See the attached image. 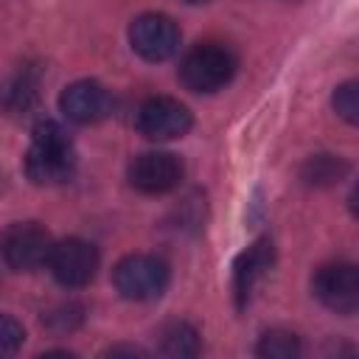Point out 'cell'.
I'll use <instances>...</instances> for the list:
<instances>
[{
	"mask_svg": "<svg viewBox=\"0 0 359 359\" xmlns=\"http://www.w3.org/2000/svg\"><path fill=\"white\" fill-rule=\"evenodd\" d=\"M76 171V151L67 129L56 121H42L34 129L25 154V174L34 185H62Z\"/></svg>",
	"mask_w": 359,
	"mask_h": 359,
	"instance_id": "cell-1",
	"label": "cell"
},
{
	"mask_svg": "<svg viewBox=\"0 0 359 359\" xmlns=\"http://www.w3.org/2000/svg\"><path fill=\"white\" fill-rule=\"evenodd\" d=\"M236 53L222 42H202L191 48L180 65V81L191 93H216L236 76Z\"/></svg>",
	"mask_w": 359,
	"mask_h": 359,
	"instance_id": "cell-2",
	"label": "cell"
},
{
	"mask_svg": "<svg viewBox=\"0 0 359 359\" xmlns=\"http://www.w3.org/2000/svg\"><path fill=\"white\" fill-rule=\"evenodd\" d=\"M168 264L157 255H126L115 264L112 269V283L121 297L126 300H154L165 292L168 286Z\"/></svg>",
	"mask_w": 359,
	"mask_h": 359,
	"instance_id": "cell-3",
	"label": "cell"
},
{
	"mask_svg": "<svg viewBox=\"0 0 359 359\" xmlns=\"http://www.w3.org/2000/svg\"><path fill=\"white\" fill-rule=\"evenodd\" d=\"M50 250V233L36 222H14L0 233V258L14 272H34L45 266Z\"/></svg>",
	"mask_w": 359,
	"mask_h": 359,
	"instance_id": "cell-4",
	"label": "cell"
},
{
	"mask_svg": "<svg viewBox=\"0 0 359 359\" xmlns=\"http://www.w3.org/2000/svg\"><path fill=\"white\" fill-rule=\"evenodd\" d=\"M129 42H132V50L146 62H165L180 50V28L171 17L149 11L132 20Z\"/></svg>",
	"mask_w": 359,
	"mask_h": 359,
	"instance_id": "cell-5",
	"label": "cell"
},
{
	"mask_svg": "<svg viewBox=\"0 0 359 359\" xmlns=\"http://www.w3.org/2000/svg\"><path fill=\"white\" fill-rule=\"evenodd\" d=\"M137 132L146 137V140H177L182 137L194 118L188 112L185 104H180L177 98H168V95H154V98H146L137 109Z\"/></svg>",
	"mask_w": 359,
	"mask_h": 359,
	"instance_id": "cell-6",
	"label": "cell"
},
{
	"mask_svg": "<svg viewBox=\"0 0 359 359\" xmlns=\"http://www.w3.org/2000/svg\"><path fill=\"white\" fill-rule=\"evenodd\" d=\"M314 297L337 311V314H353L359 309V272L353 264H325L314 272L311 280Z\"/></svg>",
	"mask_w": 359,
	"mask_h": 359,
	"instance_id": "cell-7",
	"label": "cell"
},
{
	"mask_svg": "<svg viewBox=\"0 0 359 359\" xmlns=\"http://www.w3.org/2000/svg\"><path fill=\"white\" fill-rule=\"evenodd\" d=\"M48 266L62 286L79 289L95 278L98 250L84 238H65V241L53 244V250L48 255Z\"/></svg>",
	"mask_w": 359,
	"mask_h": 359,
	"instance_id": "cell-8",
	"label": "cell"
},
{
	"mask_svg": "<svg viewBox=\"0 0 359 359\" xmlns=\"http://www.w3.org/2000/svg\"><path fill=\"white\" fill-rule=\"evenodd\" d=\"M129 185L140 194H165L180 185L182 163L171 151H143L129 163Z\"/></svg>",
	"mask_w": 359,
	"mask_h": 359,
	"instance_id": "cell-9",
	"label": "cell"
},
{
	"mask_svg": "<svg viewBox=\"0 0 359 359\" xmlns=\"http://www.w3.org/2000/svg\"><path fill=\"white\" fill-rule=\"evenodd\" d=\"M59 109L73 123H98L112 112V95L93 79L73 81L59 95Z\"/></svg>",
	"mask_w": 359,
	"mask_h": 359,
	"instance_id": "cell-10",
	"label": "cell"
},
{
	"mask_svg": "<svg viewBox=\"0 0 359 359\" xmlns=\"http://www.w3.org/2000/svg\"><path fill=\"white\" fill-rule=\"evenodd\" d=\"M272 258H275V250H272V241H266V238H258L255 244H250L236 258V266H233V292H236L238 309H244L252 300V292H255L258 280L266 275V269L272 266Z\"/></svg>",
	"mask_w": 359,
	"mask_h": 359,
	"instance_id": "cell-11",
	"label": "cell"
},
{
	"mask_svg": "<svg viewBox=\"0 0 359 359\" xmlns=\"http://www.w3.org/2000/svg\"><path fill=\"white\" fill-rule=\"evenodd\" d=\"M39 101V70L20 67L3 87H0V104L8 115H28Z\"/></svg>",
	"mask_w": 359,
	"mask_h": 359,
	"instance_id": "cell-12",
	"label": "cell"
},
{
	"mask_svg": "<svg viewBox=\"0 0 359 359\" xmlns=\"http://www.w3.org/2000/svg\"><path fill=\"white\" fill-rule=\"evenodd\" d=\"M157 337H160L157 351L165 356H196L199 353V334L191 323L174 320V323L163 325V331Z\"/></svg>",
	"mask_w": 359,
	"mask_h": 359,
	"instance_id": "cell-13",
	"label": "cell"
},
{
	"mask_svg": "<svg viewBox=\"0 0 359 359\" xmlns=\"http://www.w3.org/2000/svg\"><path fill=\"white\" fill-rule=\"evenodd\" d=\"M348 163L334 154H317L303 165V180L309 185H334L345 177Z\"/></svg>",
	"mask_w": 359,
	"mask_h": 359,
	"instance_id": "cell-14",
	"label": "cell"
},
{
	"mask_svg": "<svg viewBox=\"0 0 359 359\" xmlns=\"http://www.w3.org/2000/svg\"><path fill=\"white\" fill-rule=\"evenodd\" d=\"M258 356H266V359H294L300 353V339L292 334V331H266L258 342Z\"/></svg>",
	"mask_w": 359,
	"mask_h": 359,
	"instance_id": "cell-15",
	"label": "cell"
},
{
	"mask_svg": "<svg viewBox=\"0 0 359 359\" xmlns=\"http://www.w3.org/2000/svg\"><path fill=\"white\" fill-rule=\"evenodd\" d=\"M334 109L348 121L356 123L359 121V98H356V81H345L337 87L334 93Z\"/></svg>",
	"mask_w": 359,
	"mask_h": 359,
	"instance_id": "cell-16",
	"label": "cell"
},
{
	"mask_svg": "<svg viewBox=\"0 0 359 359\" xmlns=\"http://www.w3.org/2000/svg\"><path fill=\"white\" fill-rule=\"evenodd\" d=\"M22 339H25V328L14 317L0 314V356L17 353L20 345H22Z\"/></svg>",
	"mask_w": 359,
	"mask_h": 359,
	"instance_id": "cell-17",
	"label": "cell"
},
{
	"mask_svg": "<svg viewBox=\"0 0 359 359\" xmlns=\"http://www.w3.org/2000/svg\"><path fill=\"white\" fill-rule=\"evenodd\" d=\"M107 353H109V356H121V353H129V356H143V351H140V348H109Z\"/></svg>",
	"mask_w": 359,
	"mask_h": 359,
	"instance_id": "cell-18",
	"label": "cell"
},
{
	"mask_svg": "<svg viewBox=\"0 0 359 359\" xmlns=\"http://www.w3.org/2000/svg\"><path fill=\"white\" fill-rule=\"evenodd\" d=\"M185 3H208V0H185Z\"/></svg>",
	"mask_w": 359,
	"mask_h": 359,
	"instance_id": "cell-19",
	"label": "cell"
}]
</instances>
